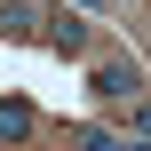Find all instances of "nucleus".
<instances>
[{
	"mask_svg": "<svg viewBox=\"0 0 151 151\" xmlns=\"http://www.w3.org/2000/svg\"><path fill=\"white\" fill-rule=\"evenodd\" d=\"M104 104H135L143 96V80H135V64H96V80H88Z\"/></svg>",
	"mask_w": 151,
	"mask_h": 151,
	"instance_id": "obj_1",
	"label": "nucleus"
},
{
	"mask_svg": "<svg viewBox=\"0 0 151 151\" xmlns=\"http://www.w3.org/2000/svg\"><path fill=\"white\" fill-rule=\"evenodd\" d=\"M0 24H8L16 40H32V32H48V8H32V0H8V8H0Z\"/></svg>",
	"mask_w": 151,
	"mask_h": 151,
	"instance_id": "obj_2",
	"label": "nucleus"
},
{
	"mask_svg": "<svg viewBox=\"0 0 151 151\" xmlns=\"http://www.w3.org/2000/svg\"><path fill=\"white\" fill-rule=\"evenodd\" d=\"M32 135V104H0V143H24Z\"/></svg>",
	"mask_w": 151,
	"mask_h": 151,
	"instance_id": "obj_3",
	"label": "nucleus"
},
{
	"mask_svg": "<svg viewBox=\"0 0 151 151\" xmlns=\"http://www.w3.org/2000/svg\"><path fill=\"white\" fill-rule=\"evenodd\" d=\"M48 40H56L64 56H88V24H48Z\"/></svg>",
	"mask_w": 151,
	"mask_h": 151,
	"instance_id": "obj_4",
	"label": "nucleus"
},
{
	"mask_svg": "<svg viewBox=\"0 0 151 151\" xmlns=\"http://www.w3.org/2000/svg\"><path fill=\"white\" fill-rule=\"evenodd\" d=\"M72 143H80V151H127V135H111V127H80Z\"/></svg>",
	"mask_w": 151,
	"mask_h": 151,
	"instance_id": "obj_5",
	"label": "nucleus"
},
{
	"mask_svg": "<svg viewBox=\"0 0 151 151\" xmlns=\"http://www.w3.org/2000/svg\"><path fill=\"white\" fill-rule=\"evenodd\" d=\"M135 135L151 143V96H135Z\"/></svg>",
	"mask_w": 151,
	"mask_h": 151,
	"instance_id": "obj_6",
	"label": "nucleus"
},
{
	"mask_svg": "<svg viewBox=\"0 0 151 151\" xmlns=\"http://www.w3.org/2000/svg\"><path fill=\"white\" fill-rule=\"evenodd\" d=\"M127 151H151V143H143V135H127Z\"/></svg>",
	"mask_w": 151,
	"mask_h": 151,
	"instance_id": "obj_7",
	"label": "nucleus"
},
{
	"mask_svg": "<svg viewBox=\"0 0 151 151\" xmlns=\"http://www.w3.org/2000/svg\"><path fill=\"white\" fill-rule=\"evenodd\" d=\"M80 8H111V0H80Z\"/></svg>",
	"mask_w": 151,
	"mask_h": 151,
	"instance_id": "obj_8",
	"label": "nucleus"
}]
</instances>
